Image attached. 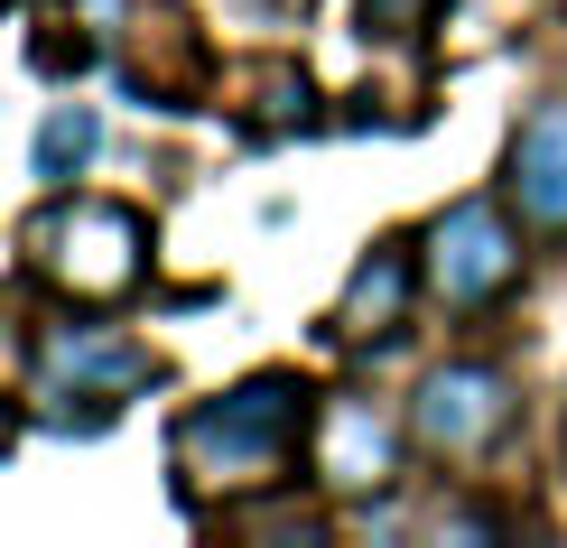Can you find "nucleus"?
<instances>
[{
    "mask_svg": "<svg viewBox=\"0 0 567 548\" xmlns=\"http://www.w3.org/2000/svg\"><path fill=\"white\" fill-rule=\"evenodd\" d=\"M298 427H307V381L261 372V381H243L233 400H215V410L186 418V465L215 474V484H251V474H270L279 456H289Z\"/></svg>",
    "mask_w": 567,
    "mask_h": 548,
    "instance_id": "obj_1",
    "label": "nucleus"
},
{
    "mask_svg": "<svg viewBox=\"0 0 567 548\" xmlns=\"http://www.w3.org/2000/svg\"><path fill=\"white\" fill-rule=\"evenodd\" d=\"M38 260H47V279H65L75 298H122V289H140V270H150V232H140L131 205L75 196V205H56L38 224Z\"/></svg>",
    "mask_w": 567,
    "mask_h": 548,
    "instance_id": "obj_2",
    "label": "nucleus"
},
{
    "mask_svg": "<svg viewBox=\"0 0 567 548\" xmlns=\"http://www.w3.org/2000/svg\"><path fill=\"white\" fill-rule=\"evenodd\" d=\"M512 279H522V242H512V224L493 205H446L437 232H429V289L446 307H484V298H503Z\"/></svg>",
    "mask_w": 567,
    "mask_h": 548,
    "instance_id": "obj_3",
    "label": "nucleus"
},
{
    "mask_svg": "<svg viewBox=\"0 0 567 548\" xmlns=\"http://www.w3.org/2000/svg\"><path fill=\"white\" fill-rule=\"evenodd\" d=\"M410 427L437 456H475V446H493L512 427V381L493 363H437L419 381V400H410Z\"/></svg>",
    "mask_w": 567,
    "mask_h": 548,
    "instance_id": "obj_4",
    "label": "nucleus"
},
{
    "mask_svg": "<svg viewBox=\"0 0 567 548\" xmlns=\"http://www.w3.org/2000/svg\"><path fill=\"white\" fill-rule=\"evenodd\" d=\"M317 474L336 493H382L391 484V427L372 418V400H336L317 418Z\"/></svg>",
    "mask_w": 567,
    "mask_h": 548,
    "instance_id": "obj_5",
    "label": "nucleus"
},
{
    "mask_svg": "<svg viewBox=\"0 0 567 548\" xmlns=\"http://www.w3.org/2000/svg\"><path fill=\"white\" fill-rule=\"evenodd\" d=\"M512 196H522L530 224L567 232V103H539L522 139H512Z\"/></svg>",
    "mask_w": 567,
    "mask_h": 548,
    "instance_id": "obj_6",
    "label": "nucleus"
},
{
    "mask_svg": "<svg viewBox=\"0 0 567 548\" xmlns=\"http://www.w3.org/2000/svg\"><path fill=\"white\" fill-rule=\"evenodd\" d=\"M158 363L122 335H103V325H56L47 335V381H93V391H140Z\"/></svg>",
    "mask_w": 567,
    "mask_h": 548,
    "instance_id": "obj_7",
    "label": "nucleus"
},
{
    "mask_svg": "<svg viewBox=\"0 0 567 548\" xmlns=\"http://www.w3.org/2000/svg\"><path fill=\"white\" fill-rule=\"evenodd\" d=\"M400 307H410V251H372L344 289V325L372 335V325H400Z\"/></svg>",
    "mask_w": 567,
    "mask_h": 548,
    "instance_id": "obj_8",
    "label": "nucleus"
},
{
    "mask_svg": "<svg viewBox=\"0 0 567 548\" xmlns=\"http://www.w3.org/2000/svg\"><path fill=\"white\" fill-rule=\"evenodd\" d=\"M93 149H103V122H93L84 103H56V112H47V131H38V177L47 186H75Z\"/></svg>",
    "mask_w": 567,
    "mask_h": 548,
    "instance_id": "obj_9",
    "label": "nucleus"
},
{
    "mask_svg": "<svg viewBox=\"0 0 567 548\" xmlns=\"http://www.w3.org/2000/svg\"><path fill=\"white\" fill-rule=\"evenodd\" d=\"M10 437H19V410H10V400H0V456H10Z\"/></svg>",
    "mask_w": 567,
    "mask_h": 548,
    "instance_id": "obj_10",
    "label": "nucleus"
}]
</instances>
